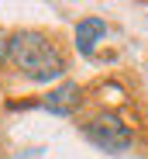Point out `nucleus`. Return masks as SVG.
Returning a JSON list of instances; mask_svg holds the SVG:
<instances>
[{
	"mask_svg": "<svg viewBox=\"0 0 148 159\" xmlns=\"http://www.w3.org/2000/svg\"><path fill=\"white\" fill-rule=\"evenodd\" d=\"M7 48H11V35L0 28V66H7Z\"/></svg>",
	"mask_w": 148,
	"mask_h": 159,
	"instance_id": "39448f33",
	"label": "nucleus"
},
{
	"mask_svg": "<svg viewBox=\"0 0 148 159\" xmlns=\"http://www.w3.org/2000/svg\"><path fill=\"white\" fill-rule=\"evenodd\" d=\"M107 35V24L100 21V17H83L79 24H76V35H72V45H76V52L79 56H93L96 52V45H100V38Z\"/></svg>",
	"mask_w": 148,
	"mask_h": 159,
	"instance_id": "20e7f679",
	"label": "nucleus"
},
{
	"mask_svg": "<svg viewBox=\"0 0 148 159\" xmlns=\"http://www.w3.org/2000/svg\"><path fill=\"white\" fill-rule=\"evenodd\" d=\"M41 107L48 114H59V118H69L83 107V87L79 83H59L48 93H41Z\"/></svg>",
	"mask_w": 148,
	"mask_h": 159,
	"instance_id": "7ed1b4c3",
	"label": "nucleus"
},
{
	"mask_svg": "<svg viewBox=\"0 0 148 159\" xmlns=\"http://www.w3.org/2000/svg\"><path fill=\"white\" fill-rule=\"evenodd\" d=\"M83 135H86L96 149H104V152H128L131 142H134L131 125L121 118L117 111H100V114H93V118L83 125Z\"/></svg>",
	"mask_w": 148,
	"mask_h": 159,
	"instance_id": "f03ea898",
	"label": "nucleus"
},
{
	"mask_svg": "<svg viewBox=\"0 0 148 159\" xmlns=\"http://www.w3.org/2000/svg\"><path fill=\"white\" fill-rule=\"evenodd\" d=\"M7 62L28 80V83H55L66 76V56L62 48L41 35V31H14L11 48H7Z\"/></svg>",
	"mask_w": 148,
	"mask_h": 159,
	"instance_id": "f257e3e1",
	"label": "nucleus"
}]
</instances>
